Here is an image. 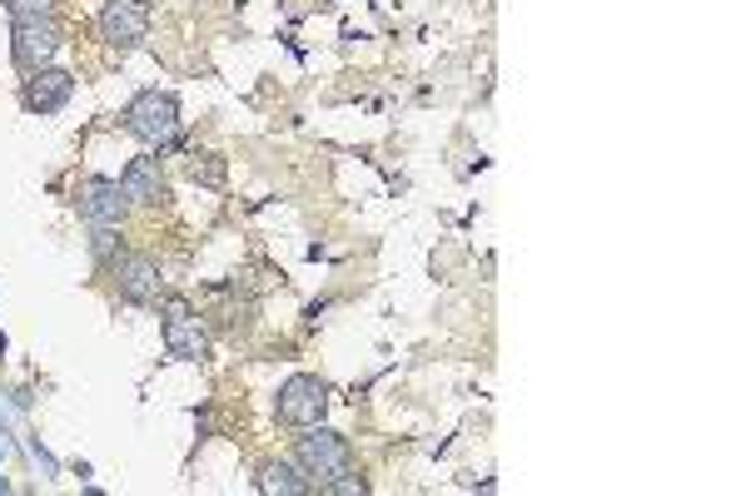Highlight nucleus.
Returning a JSON list of instances; mask_svg holds the SVG:
<instances>
[{
  "label": "nucleus",
  "mask_w": 746,
  "mask_h": 496,
  "mask_svg": "<svg viewBox=\"0 0 746 496\" xmlns=\"http://www.w3.org/2000/svg\"><path fill=\"white\" fill-rule=\"evenodd\" d=\"M329 487H334V492H344V496H354V492L364 496V492H369V482H364V477H349V472H344V482H329Z\"/></svg>",
  "instance_id": "obj_15"
},
{
  "label": "nucleus",
  "mask_w": 746,
  "mask_h": 496,
  "mask_svg": "<svg viewBox=\"0 0 746 496\" xmlns=\"http://www.w3.org/2000/svg\"><path fill=\"white\" fill-rule=\"evenodd\" d=\"M254 487L269 492V496H274V492H279V496H304V492H309V482H304L299 472L289 467V462H264L259 477H254Z\"/></svg>",
  "instance_id": "obj_11"
},
{
  "label": "nucleus",
  "mask_w": 746,
  "mask_h": 496,
  "mask_svg": "<svg viewBox=\"0 0 746 496\" xmlns=\"http://www.w3.org/2000/svg\"><path fill=\"white\" fill-rule=\"evenodd\" d=\"M75 204H80V214H85L90 224H120V219H125V209H130L125 189H120L115 179H85Z\"/></svg>",
  "instance_id": "obj_8"
},
{
  "label": "nucleus",
  "mask_w": 746,
  "mask_h": 496,
  "mask_svg": "<svg viewBox=\"0 0 746 496\" xmlns=\"http://www.w3.org/2000/svg\"><path fill=\"white\" fill-rule=\"evenodd\" d=\"M190 174H194V179H204V184H219V179H224V164H219V159H210V164H190Z\"/></svg>",
  "instance_id": "obj_14"
},
{
  "label": "nucleus",
  "mask_w": 746,
  "mask_h": 496,
  "mask_svg": "<svg viewBox=\"0 0 746 496\" xmlns=\"http://www.w3.org/2000/svg\"><path fill=\"white\" fill-rule=\"evenodd\" d=\"M125 130L135 134V140L145 144H170L180 130V105L175 95H165V90H140L135 100H130L125 110Z\"/></svg>",
  "instance_id": "obj_1"
},
{
  "label": "nucleus",
  "mask_w": 746,
  "mask_h": 496,
  "mask_svg": "<svg viewBox=\"0 0 746 496\" xmlns=\"http://www.w3.org/2000/svg\"><path fill=\"white\" fill-rule=\"evenodd\" d=\"M145 30H150V6H145V0H110V6L100 10V35H105L110 45H120V50L140 45Z\"/></svg>",
  "instance_id": "obj_5"
},
{
  "label": "nucleus",
  "mask_w": 746,
  "mask_h": 496,
  "mask_svg": "<svg viewBox=\"0 0 746 496\" xmlns=\"http://www.w3.org/2000/svg\"><path fill=\"white\" fill-rule=\"evenodd\" d=\"M120 189H125L130 204H165V174H160V159H130V169L120 174Z\"/></svg>",
  "instance_id": "obj_10"
},
{
  "label": "nucleus",
  "mask_w": 746,
  "mask_h": 496,
  "mask_svg": "<svg viewBox=\"0 0 746 496\" xmlns=\"http://www.w3.org/2000/svg\"><path fill=\"white\" fill-rule=\"evenodd\" d=\"M165 348H170V358H180V363H204V358H210V333H204V323L185 303H170Z\"/></svg>",
  "instance_id": "obj_4"
},
{
  "label": "nucleus",
  "mask_w": 746,
  "mask_h": 496,
  "mask_svg": "<svg viewBox=\"0 0 746 496\" xmlns=\"http://www.w3.org/2000/svg\"><path fill=\"white\" fill-rule=\"evenodd\" d=\"M60 50V30L55 16H35V20H16V60L25 70L50 65V55Z\"/></svg>",
  "instance_id": "obj_7"
},
{
  "label": "nucleus",
  "mask_w": 746,
  "mask_h": 496,
  "mask_svg": "<svg viewBox=\"0 0 746 496\" xmlns=\"http://www.w3.org/2000/svg\"><path fill=\"white\" fill-rule=\"evenodd\" d=\"M324 407H329V388H324L319 378H309V372L289 378L279 388V397H274V412H279V422H289V427H319Z\"/></svg>",
  "instance_id": "obj_3"
},
{
  "label": "nucleus",
  "mask_w": 746,
  "mask_h": 496,
  "mask_svg": "<svg viewBox=\"0 0 746 496\" xmlns=\"http://www.w3.org/2000/svg\"><path fill=\"white\" fill-rule=\"evenodd\" d=\"M294 457H299V467L309 472V477H319L324 487H329V482H339L344 472H354V447H349V437H339V432H329V427H319V432H309V437H299Z\"/></svg>",
  "instance_id": "obj_2"
},
{
  "label": "nucleus",
  "mask_w": 746,
  "mask_h": 496,
  "mask_svg": "<svg viewBox=\"0 0 746 496\" xmlns=\"http://www.w3.org/2000/svg\"><path fill=\"white\" fill-rule=\"evenodd\" d=\"M115 283H120V298L125 303H160V268L150 264L145 254H120L115 258Z\"/></svg>",
  "instance_id": "obj_6"
},
{
  "label": "nucleus",
  "mask_w": 746,
  "mask_h": 496,
  "mask_svg": "<svg viewBox=\"0 0 746 496\" xmlns=\"http://www.w3.org/2000/svg\"><path fill=\"white\" fill-rule=\"evenodd\" d=\"M70 95H75V75H70V70H50V65L30 70V80H25L30 110H60Z\"/></svg>",
  "instance_id": "obj_9"
},
{
  "label": "nucleus",
  "mask_w": 746,
  "mask_h": 496,
  "mask_svg": "<svg viewBox=\"0 0 746 496\" xmlns=\"http://www.w3.org/2000/svg\"><path fill=\"white\" fill-rule=\"evenodd\" d=\"M90 254H95L100 264H115V258H120V234H115V224H95V234H90Z\"/></svg>",
  "instance_id": "obj_12"
},
{
  "label": "nucleus",
  "mask_w": 746,
  "mask_h": 496,
  "mask_svg": "<svg viewBox=\"0 0 746 496\" xmlns=\"http://www.w3.org/2000/svg\"><path fill=\"white\" fill-rule=\"evenodd\" d=\"M0 492H10V482H6V477H0Z\"/></svg>",
  "instance_id": "obj_17"
},
{
  "label": "nucleus",
  "mask_w": 746,
  "mask_h": 496,
  "mask_svg": "<svg viewBox=\"0 0 746 496\" xmlns=\"http://www.w3.org/2000/svg\"><path fill=\"white\" fill-rule=\"evenodd\" d=\"M0 358H6V333H0Z\"/></svg>",
  "instance_id": "obj_16"
},
{
  "label": "nucleus",
  "mask_w": 746,
  "mask_h": 496,
  "mask_svg": "<svg viewBox=\"0 0 746 496\" xmlns=\"http://www.w3.org/2000/svg\"><path fill=\"white\" fill-rule=\"evenodd\" d=\"M10 10V20H35V16H55V0H0Z\"/></svg>",
  "instance_id": "obj_13"
}]
</instances>
